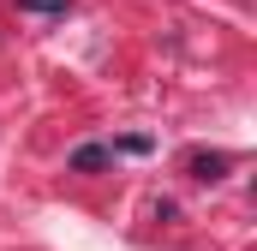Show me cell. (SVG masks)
<instances>
[{
  "label": "cell",
  "instance_id": "7a4b0ae2",
  "mask_svg": "<svg viewBox=\"0 0 257 251\" xmlns=\"http://www.w3.org/2000/svg\"><path fill=\"white\" fill-rule=\"evenodd\" d=\"M221 168H227V156H192V174H197V180H221Z\"/></svg>",
  "mask_w": 257,
  "mask_h": 251
},
{
  "label": "cell",
  "instance_id": "3957f363",
  "mask_svg": "<svg viewBox=\"0 0 257 251\" xmlns=\"http://www.w3.org/2000/svg\"><path fill=\"white\" fill-rule=\"evenodd\" d=\"M24 12H66V0H24Z\"/></svg>",
  "mask_w": 257,
  "mask_h": 251
},
{
  "label": "cell",
  "instance_id": "6da1fadb",
  "mask_svg": "<svg viewBox=\"0 0 257 251\" xmlns=\"http://www.w3.org/2000/svg\"><path fill=\"white\" fill-rule=\"evenodd\" d=\"M108 144H84V150H72V174H96V168H108Z\"/></svg>",
  "mask_w": 257,
  "mask_h": 251
}]
</instances>
